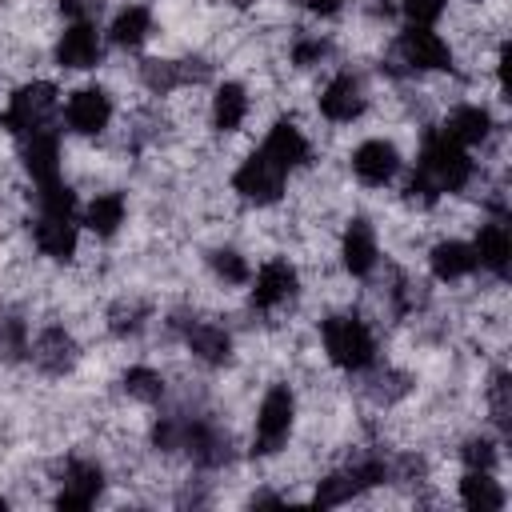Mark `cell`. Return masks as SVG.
<instances>
[{
  "label": "cell",
  "mask_w": 512,
  "mask_h": 512,
  "mask_svg": "<svg viewBox=\"0 0 512 512\" xmlns=\"http://www.w3.org/2000/svg\"><path fill=\"white\" fill-rule=\"evenodd\" d=\"M396 60L392 64H404V72H448L452 68V48L448 40H440L432 28H420V24H408L396 44H392Z\"/></svg>",
  "instance_id": "obj_3"
},
{
  "label": "cell",
  "mask_w": 512,
  "mask_h": 512,
  "mask_svg": "<svg viewBox=\"0 0 512 512\" xmlns=\"http://www.w3.org/2000/svg\"><path fill=\"white\" fill-rule=\"evenodd\" d=\"M100 488H104V472H100L96 460H68L56 504L60 508H88V504H96Z\"/></svg>",
  "instance_id": "obj_13"
},
{
  "label": "cell",
  "mask_w": 512,
  "mask_h": 512,
  "mask_svg": "<svg viewBox=\"0 0 512 512\" xmlns=\"http://www.w3.org/2000/svg\"><path fill=\"white\" fill-rule=\"evenodd\" d=\"M228 4H232V8H252L256 0H228Z\"/></svg>",
  "instance_id": "obj_30"
},
{
  "label": "cell",
  "mask_w": 512,
  "mask_h": 512,
  "mask_svg": "<svg viewBox=\"0 0 512 512\" xmlns=\"http://www.w3.org/2000/svg\"><path fill=\"white\" fill-rule=\"evenodd\" d=\"M60 12H64L72 24H92V20L104 12V0H60Z\"/></svg>",
  "instance_id": "obj_28"
},
{
  "label": "cell",
  "mask_w": 512,
  "mask_h": 512,
  "mask_svg": "<svg viewBox=\"0 0 512 512\" xmlns=\"http://www.w3.org/2000/svg\"><path fill=\"white\" fill-rule=\"evenodd\" d=\"M284 184H288V172H284L272 156H264L260 148H256L252 156H244V164H240L236 176H232V188H236L244 200H252L256 208L276 204V200L284 196Z\"/></svg>",
  "instance_id": "obj_4"
},
{
  "label": "cell",
  "mask_w": 512,
  "mask_h": 512,
  "mask_svg": "<svg viewBox=\"0 0 512 512\" xmlns=\"http://www.w3.org/2000/svg\"><path fill=\"white\" fill-rule=\"evenodd\" d=\"M320 340H324V356L344 368V372H364L376 364V336L372 324L356 312H332L320 320Z\"/></svg>",
  "instance_id": "obj_1"
},
{
  "label": "cell",
  "mask_w": 512,
  "mask_h": 512,
  "mask_svg": "<svg viewBox=\"0 0 512 512\" xmlns=\"http://www.w3.org/2000/svg\"><path fill=\"white\" fill-rule=\"evenodd\" d=\"M460 504L472 508V512H496V508H504V492L492 480V472L468 468L464 480H460Z\"/></svg>",
  "instance_id": "obj_22"
},
{
  "label": "cell",
  "mask_w": 512,
  "mask_h": 512,
  "mask_svg": "<svg viewBox=\"0 0 512 512\" xmlns=\"http://www.w3.org/2000/svg\"><path fill=\"white\" fill-rule=\"evenodd\" d=\"M316 104H320V116H324V120H332V124H352V120H360L364 108H368L364 80H360L356 72H340V76H332V80L324 84V92H320Z\"/></svg>",
  "instance_id": "obj_6"
},
{
  "label": "cell",
  "mask_w": 512,
  "mask_h": 512,
  "mask_svg": "<svg viewBox=\"0 0 512 512\" xmlns=\"http://www.w3.org/2000/svg\"><path fill=\"white\" fill-rule=\"evenodd\" d=\"M52 56H56L60 68H72V72L96 68L100 64V32H96V24H68L56 36Z\"/></svg>",
  "instance_id": "obj_10"
},
{
  "label": "cell",
  "mask_w": 512,
  "mask_h": 512,
  "mask_svg": "<svg viewBox=\"0 0 512 512\" xmlns=\"http://www.w3.org/2000/svg\"><path fill=\"white\" fill-rule=\"evenodd\" d=\"M124 220H128V196H124V192H96V196L88 200L84 216H80V224H84L88 232H96L100 240L116 236V232L124 228Z\"/></svg>",
  "instance_id": "obj_17"
},
{
  "label": "cell",
  "mask_w": 512,
  "mask_h": 512,
  "mask_svg": "<svg viewBox=\"0 0 512 512\" xmlns=\"http://www.w3.org/2000/svg\"><path fill=\"white\" fill-rule=\"evenodd\" d=\"M344 4H348V0H304V8H308L312 16H336Z\"/></svg>",
  "instance_id": "obj_29"
},
{
  "label": "cell",
  "mask_w": 512,
  "mask_h": 512,
  "mask_svg": "<svg viewBox=\"0 0 512 512\" xmlns=\"http://www.w3.org/2000/svg\"><path fill=\"white\" fill-rule=\"evenodd\" d=\"M472 248H476V264H480V268H488L496 280H504V276H508L512 240H508V224H504V216H496V220L480 224V228H476Z\"/></svg>",
  "instance_id": "obj_16"
},
{
  "label": "cell",
  "mask_w": 512,
  "mask_h": 512,
  "mask_svg": "<svg viewBox=\"0 0 512 512\" xmlns=\"http://www.w3.org/2000/svg\"><path fill=\"white\" fill-rule=\"evenodd\" d=\"M292 420H296V396L288 384H272L268 396L260 400L256 408V432H252V452L260 456H272L288 444V432H292Z\"/></svg>",
  "instance_id": "obj_2"
},
{
  "label": "cell",
  "mask_w": 512,
  "mask_h": 512,
  "mask_svg": "<svg viewBox=\"0 0 512 512\" xmlns=\"http://www.w3.org/2000/svg\"><path fill=\"white\" fill-rule=\"evenodd\" d=\"M32 240L44 256L52 260H68L76 256V224L72 220H60V216H36L32 224Z\"/></svg>",
  "instance_id": "obj_20"
},
{
  "label": "cell",
  "mask_w": 512,
  "mask_h": 512,
  "mask_svg": "<svg viewBox=\"0 0 512 512\" xmlns=\"http://www.w3.org/2000/svg\"><path fill=\"white\" fill-rule=\"evenodd\" d=\"M124 392H128V400L156 404V400L164 396V376H160L156 368L136 364V368H128V372H124Z\"/></svg>",
  "instance_id": "obj_24"
},
{
  "label": "cell",
  "mask_w": 512,
  "mask_h": 512,
  "mask_svg": "<svg viewBox=\"0 0 512 512\" xmlns=\"http://www.w3.org/2000/svg\"><path fill=\"white\" fill-rule=\"evenodd\" d=\"M152 36V12L144 8V4H124L120 12H116V20H112V28H108V40L116 44V48H140L144 40Z\"/></svg>",
  "instance_id": "obj_21"
},
{
  "label": "cell",
  "mask_w": 512,
  "mask_h": 512,
  "mask_svg": "<svg viewBox=\"0 0 512 512\" xmlns=\"http://www.w3.org/2000/svg\"><path fill=\"white\" fill-rule=\"evenodd\" d=\"M208 116H212V128H216V132H224V136L240 132V124L248 120V88L236 84V80H224V84L216 88V96H212Z\"/></svg>",
  "instance_id": "obj_18"
},
{
  "label": "cell",
  "mask_w": 512,
  "mask_h": 512,
  "mask_svg": "<svg viewBox=\"0 0 512 512\" xmlns=\"http://www.w3.org/2000/svg\"><path fill=\"white\" fill-rule=\"evenodd\" d=\"M492 128H496V124H492V112L480 108V104H456V108L444 116V124H440V132H444L448 140L464 144V148L488 144Z\"/></svg>",
  "instance_id": "obj_15"
},
{
  "label": "cell",
  "mask_w": 512,
  "mask_h": 512,
  "mask_svg": "<svg viewBox=\"0 0 512 512\" xmlns=\"http://www.w3.org/2000/svg\"><path fill=\"white\" fill-rule=\"evenodd\" d=\"M260 152H264V156H272L284 172L304 168V164L312 160V144H308V136H304L292 120H276V124L268 128V136H264Z\"/></svg>",
  "instance_id": "obj_14"
},
{
  "label": "cell",
  "mask_w": 512,
  "mask_h": 512,
  "mask_svg": "<svg viewBox=\"0 0 512 512\" xmlns=\"http://www.w3.org/2000/svg\"><path fill=\"white\" fill-rule=\"evenodd\" d=\"M76 340H72V332H64L60 324H52V328H44L32 344H28V360L40 368V372H48V376H64V372H72V364H76Z\"/></svg>",
  "instance_id": "obj_12"
},
{
  "label": "cell",
  "mask_w": 512,
  "mask_h": 512,
  "mask_svg": "<svg viewBox=\"0 0 512 512\" xmlns=\"http://www.w3.org/2000/svg\"><path fill=\"white\" fill-rule=\"evenodd\" d=\"M296 288H300V276L288 260H280V256L264 260L256 280H252V308L256 312H276L296 296Z\"/></svg>",
  "instance_id": "obj_7"
},
{
  "label": "cell",
  "mask_w": 512,
  "mask_h": 512,
  "mask_svg": "<svg viewBox=\"0 0 512 512\" xmlns=\"http://www.w3.org/2000/svg\"><path fill=\"white\" fill-rule=\"evenodd\" d=\"M208 268H212V276H216L224 288H240V284L252 280L244 252H236V248H212V252H208Z\"/></svg>",
  "instance_id": "obj_23"
},
{
  "label": "cell",
  "mask_w": 512,
  "mask_h": 512,
  "mask_svg": "<svg viewBox=\"0 0 512 512\" xmlns=\"http://www.w3.org/2000/svg\"><path fill=\"white\" fill-rule=\"evenodd\" d=\"M428 264H432V276L444 280V284L464 280V276H472L480 268L476 264V248L468 240H440L432 248V256H428Z\"/></svg>",
  "instance_id": "obj_19"
},
{
  "label": "cell",
  "mask_w": 512,
  "mask_h": 512,
  "mask_svg": "<svg viewBox=\"0 0 512 512\" xmlns=\"http://www.w3.org/2000/svg\"><path fill=\"white\" fill-rule=\"evenodd\" d=\"M448 0H400V12L408 16V24H420V28H432L440 16H444Z\"/></svg>",
  "instance_id": "obj_27"
},
{
  "label": "cell",
  "mask_w": 512,
  "mask_h": 512,
  "mask_svg": "<svg viewBox=\"0 0 512 512\" xmlns=\"http://www.w3.org/2000/svg\"><path fill=\"white\" fill-rule=\"evenodd\" d=\"M112 120V96L104 88H76L64 104V124L76 136H96Z\"/></svg>",
  "instance_id": "obj_8"
},
{
  "label": "cell",
  "mask_w": 512,
  "mask_h": 512,
  "mask_svg": "<svg viewBox=\"0 0 512 512\" xmlns=\"http://www.w3.org/2000/svg\"><path fill=\"white\" fill-rule=\"evenodd\" d=\"M52 108H56V88L44 84V80H32V84L16 88V96L8 100V112L0 116V124L8 132H16V136H28V132L48 128Z\"/></svg>",
  "instance_id": "obj_5"
},
{
  "label": "cell",
  "mask_w": 512,
  "mask_h": 512,
  "mask_svg": "<svg viewBox=\"0 0 512 512\" xmlns=\"http://www.w3.org/2000/svg\"><path fill=\"white\" fill-rule=\"evenodd\" d=\"M340 260L352 276H368L380 264V240H376L372 220H364V216L348 220V228L340 232Z\"/></svg>",
  "instance_id": "obj_9"
},
{
  "label": "cell",
  "mask_w": 512,
  "mask_h": 512,
  "mask_svg": "<svg viewBox=\"0 0 512 512\" xmlns=\"http://www.w3.org/2000/svg\"><path fill=\"white\" fill-rule=\"evenodd\" d=\"M328 52H332V40H328V36H320V32H300L296 44H292V64L312 68V64H320Z\"/></svg>",
  "instance_id": "obj_25"
},
{
  "label": "cell",
  "mask_w": 512,
  "mask_h": 512,
  "mask_svg": "<svg viewBox=\"0 0 512 512\" xmlns=\"http://www.w3.org/2000/svg\"><path fill=\"white\" fill-rule=\"evenodd\" d=\"M496 440L492 436H472V440H464V448H460V460H464V468H484V472H492V464H496Z\"/></svg>",
  "instance_id": "obj_26"
},
{
  "label": "cell",
  "mask_w": 512,
  "mask_h": 512,
  "mask_svg": "<svg viewBox=\"0 0 512 512\" xmlns=\"http://www.w3.org/2000/svg\"><path fill=\"white\" fill-rule=\"evenodd\" d=\"M352 172L360 184L368 188H384L396 172H400V152L392 140H364L356 152H352Z\"/></svg>",
  "instance_id": "obj_11"
}]
</instances>
